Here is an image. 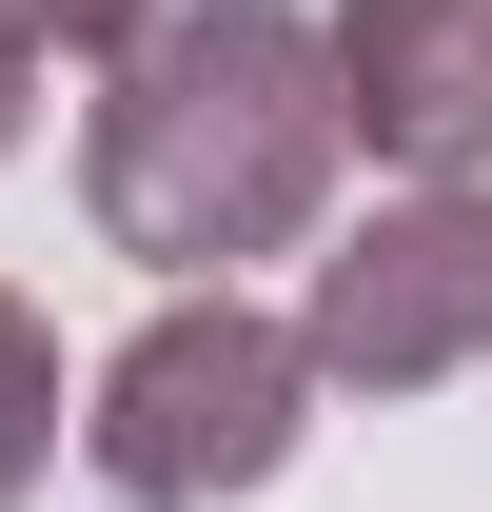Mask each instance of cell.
<instances>
[{
    "mask_svg": "<svg viewBox=\"0 0 492 512\" xmlns=\"http://www.w3.org/2000/svg\"><path fill=\"white\" fill-rule=\"evenodd\" d=\"M20 20H40L60 60H119V40H138V20H158V0H20Z\"/></svg>",
    "mask_w": 492,
    "mask_h": 512,
    "instance_id": "6",
    "label": "cell"
},
{
    "mask_svg": "<svg viewBox=\"0 0 492 512\" xmlns=\"http://www.w3.org/2000/svg\"><path fill=\"white\" fill-rule=\"evenodd\" d=\"M335 138H355V99H335V40H315L296 0H158L119 60H99L79 197L158 276H237V256L315 237Z\"/></svg>",
    "mask_w": 492,
    "mask_h": 512,
    "instance_id": "1",
    "label": "cell"
},
{
    "mask_svg": "<svg viewBox=\"0 0 492 512\" xmlns=\"http://www.w3.org/2000/svg\"><path fill=\"white\" fill-rule=\"evenodd\" d=\"M40 473H60V335L0 296V512L40 493Z\"/></svg>",
    "mask_w": 492,
    "mask_h": 512,
    "instance_id": "5",
    "label": "cell"
},
{
    "mask_svg": "<svg viewBox=\"0 0 492 512\" xmlns=\"http://www.w3.org/2000/svg\"><path fill=\"white\" fill-rule=\"evenodd\" d=\"M296 394H315V335H276L256 296H178V316L99 375L79 453H99L119 512H217V493H256V473L296 453Z\"/></svg>",
    "mask_w": 492,
    "mask_h": 512,
    "instance_id": "2",
    "label": "cell"
},
{
    "mask_svg": "<svg viewBox=\"0 0 492 512\" xmlns=\"http://www.w3.org/2000/svg\"><path fill=\"white\" fill-rule=\"evenodd\" d=\"M335 99L374 158L473 178L492 158V0H335Z\"/></svg>",
    "mask_w": 492,
    "mask_h": 512,
    "instance_id": "4",
    "label": "cell"
},
{
    "mask_svg": "<svg viewBox=\"0 0 492 512\" xmlns=\"http://www.w3.org/2000/svg\"><path fill=\"white\" fill-rule=\"evenodd\" d=\"M20 99H40V20L0 0V158H20Z\"/></svg>",
    "mask_w": 492,
    "mask_h": 512,
    "instance_id": "7",
    "label": "cell"
},
{
    "mask_svg": "<svg viewBox=\"0 0 492 512\" xmlns=\"http://www.w3.org/2000/svg\"><path fill=\"white\" fill-rule=\"evenodd\" d=\"M315 375L335 394H433L492 355V197L473 178H414L355 256H315Z\"/></svg>",
    "mask_w": 492,
    "mask_h": 512,
    "instance_id": "3",
    "label": "cell"
}]
</instances>
